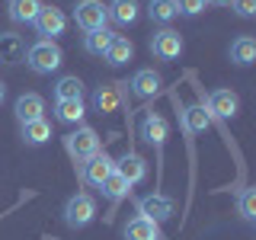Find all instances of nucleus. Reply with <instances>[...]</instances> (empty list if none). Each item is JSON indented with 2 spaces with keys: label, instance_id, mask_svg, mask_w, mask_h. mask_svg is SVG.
I'll list each match as a JSON object with an SVG mask.
<instances>
[{
  "label": "nucleus",
  "instance_id": "1a4fd4ad",
  "mask_svg": "<svg viewBox=\"0 0 256 240\" xmlns=\"http://www.w3.org/2000/svg\"><path fill=\"white\" fill-rule=\"evenodd\" d=\"M237 112H240V96L234 90H212L208 93V116L234 118Z\"/></svg>",
  "mask_w": 256,
  "mask_h": 240
},
{
  "label": "nucleus",
  "instance_id": "0eeeda50",
  "mask_svg": "<svg viewBox=\"0 0 256 240\" xmlns=\"http://www.w3.org/2000/svg\"><path fill=\"white\" fill-rule=\"evenodd\" d=\"M150 52H154V58L160 61H176L182 54V36L173 29H160L150 36Z\"/></svg>",
  "mask_w": 256,
  "mask_h": 240
},
{
  "label": "nucleus",
  "instance_id": "39448f33",
  "mask_svg": "<svg viewBox=\"0 0 256 240\" xmlns=\"http://www.w3.org/2000/svg\"><path fill=\"white\" fill-rule=\"evenodd\" d=\"M74 22H77L84 32L106 29V22H109L106 4H102V0H80V4L74 6Z\"/></svg>",
  "mask_w": 256,
  "mask_h": 240
},
{
  "label": "nucleus",
  "instance_id": "6e6552de",
  "mask_svg": "<svg viewBox=\"0 0 256 240\" xmlns=\"http://www.w3.org/2000/svg\"><path fill=\"white\" fill-rule=\"evenodd\" d=\"M138 214H144V218L160 224V221L173 218V198L164 196V192H150V196L138 198Z\"/></svg>",
  "mask_w": 256,
  "mask_h": 240
},
{
  "label": "nucleus",
  "instance_id": "9b49d317",
  "mask_svg": "<svg viewBox=\"0 0 256 240\" xmlns=\"http://www.w3.org/2000/svg\"><path fill=\"white\" fill-rule=\"evenodd\" d=\"M116 173L122 176L128 186H138V182L148 180V160L141 154H132V150H128L122 160H116Z\"/></svg>",
  "mask_w": 256,
  "mask_h": 240
},
{
  "label": "nucleus",
  "instance_id": "2f4dec72",
  "mask_svg": "<svg viewBox=\"0 0 256 240\" xmlns=\"http://www.w3.org/2000/svg\"><path fill=\"white\" fill-rule=\"evenodd\" d=\"M4 100H6V84L0 80V102H4Z\"/></svg>",
  "mask_w": 256,
  "mask_h": 240
},
{
  "label": "nucleus",
  "instance_id": "7ed1b4c3",
  "mask_svg": "<svg viewBox=\"0 0 256 240\" xmlns=\"http://www.w3.org/2000/svg\"><path fill=\"white\" fill-rule=\"evenodd\" d=\"M64 150H68L70 160L80 166L84 160H90L96 150H100V134H96L90 125H77L70 134H64Z\"/></svg>",
  "mask_w": 256,
  "mask_h": 240
},
{
  "label": "nucleus",
  "instance_id": "ddd939ff",
  "mask_svg": "<svg viewBox=\"0 0 256 240\" xmlns=\"http://www.w3.org/2000/svg\"><path fill=\"white\" fill-rule=\"evenodd\" d=\"M16 122L26 125V122H36V118H45V100L38 93H22L20 100H16Z\"/></svg>",
  "mask_w": 256,
  "mask_h": 240
},
{
  "label": "nucleus",
  "instance_id": "a211bd4d",
  "mask_svg": "<svg viewBox=\"0 0 256 240\" xmlns=\"http://www.w3.org/2000/svg\"><path fill=\"white\" fill-rule=\"evenodd\" d=\"M125 240H164V234H160V224L144 218V214H138V218H132L125 224Z\"/></svg>",
  "mask_w": 256,
  "mask_h": 240
},
{
  "label": "nucleus",
  "instance_id": "f03ea898",
  "mask_svg": "<svg viewBox=\"0 0 256 240\" xmlns=\"http://www.w3.org/2000/svg\"><path fill=\"white\" fill-rule=\"evenodd\" d=\"M61 218H64V224H68L70 230L90 228V224L96 221V198L90 196V192H74V196L64 202Z\"/></svg>",
  "mask_w": 256,
  "mask_h": 240
},
{
  "label": "nucleus",
  "instance_id": "bb28decb",
  "mask_svg": "<svg viewBox=\"0 0 256 240\" xmlns=\"http://www.w3.org/2000/svg\"><path fill=\"white\" fill-rule=\"evenodd\" d=\"M100 192H102V198H109V202L116 205V202H122V198L128 196V192H132V186H128V182H125V180H122L118 173H112L109 180H106V182L100 186Z\"/></svg>",
  "mask_w": 256,
  "mask_h": 240
},
{
  "label": "nucleus",
  "instance_id": "7c9ffc66",
  "mask_svg": "<svg viewBox=\"0 0 256 240\" xmlns=\"http://www.w3.org/2000/svg\"><path fill=\"white\" fill-rule=\"evenodd\" d=\"M208 4H214V6H230V0H208Z\"/></svg>",
  "mask_w": 256,
  "mask_h": 240
},
{
  "label": "nucleus",
  "instance_id": "f257e3e1",
  "mask_svg": "<svg viewBox=\"0 0 256 240\" xmlns=\"http://www.w3.org/2000/svg\"><path fill=\"white\" fill-rule=\"evenodd\" d=\"M26 64H29L32 74H54L64 64V52L52 38H38L36 45L26 48Z\"/></svg>",
  "mask_w": 256,
  "mask_h": 240
},
{
  "label": "nucleus",
  "instance_id": "412c9836",
  "mask_svg": "<svg viewBox=\"0 0 256 240\" xmlns=\"http://www.w3.org/2000/svg\"><path fill=\"white\" fill-rule=\"evenodd\" d=\"M54 116L64 125H80L86 116V102L84 100H61V102H54Z\"/></svg>",
  "mask_w": 256,
  "mask_h": 240
},
{
  "label": "nucleus",
  "instance_id": "c756f323",
  "mask_svg": "<svg viewBox=\"0 0 256 240\" xmlns=\"http://www.w3.org/2000/svg\"><path fill=\"white\" fill-rule=\"evenodd\" d=\"M230 6H234L240 16H253L256 13V0H230Z\"/></svg>",
  "mask_w": 256,
  "mask_h": 240
},
{
  "label": "nucleus",
  "instance_id": "20e7f679",
  "mask_svg": "<svg viewBox=\"0 0 256 240\" xmlns=\"http://www.w3.org/2000/svg\"><path fill=\"white\" fill-rule=\"evenodd\" d=\"M112 173H116V160H112L109 154H102V150H96L90 160L80 164V180H84L86 186H93V189H100Z\"/></svg>",
  "mask_w": 256,
  "mask_h": 240
},
{
  "label": "nucleus",
  "instance_id": "2eb2a0df",
  "mask_svg": "<svg viewBox=\"0 0 256 240\" xmlns=\"http://www.w3.org/2000/svg\"><path fill=\"white\" fill-rule=\"evenodd\" d=\"M106 13L116 26H134L141 16V4L138 0H112V4H106Z\"/></svg>",
  "mask_w": 256,
  "mask_h": 240
},
{
  "label": "nucleus",
  "instance_id": "9d476101",
  "mask_svg": "<svg viewBox=\"0 0 256 240\" xmlns=\"http://www.w3.org/2000/svg\"><path fill=\"white\" fill-rule=\"evenodd\" d=\"M128 86H132V93L138 96V100H154L160 93V86H164V80H160V74L154 68H141V70H134V77L128 80Z\"/></svg>",
  "mask_w": 256,
  "mask_h": 240
},
{
  "label": "nucleus",
  "instance_id": "f8f14e48",
  "mask_svg": "<svg viewBox=\"0 0 256 240\" xmlns=\"http://www.w3.org/2000/svg\"><path fill=\"white\" fill-rule=\"evenodd\" d=\"M125 100V84L118 80V84H106L100 86V90L93 93V109L100 112V116H106V112H116L118 106H122Z\"/></svg>",
  "mask_w": 256,
  "mask_h": 240
},
{
  "label": "nucleus",
  "instance_id": "c85d7f7f",
  "mask_svg": "<svg viewBox=\"0 0 256 240\" xmlns=\"http://www.w3.org/2000/svg\"><path fill=\"white\" fill-rule=\"evenodd\" d=\"M208 6V0H176V13L182 16H198Z\"/></svg>",
  "mask_w": 256,
  "mask_h": 240
},
{
  "label": "nucleus",
  "instance_id": "423d86ee",
  "mask_svg": "<svg viewBox=\"0 0 256 240\" xmlns=\"http://www.w3.org/2000/svg\"><path fill=\"white\" fill-rule=\"evenodd\" d=\"M32 26H36V32L42 38H58L64 36V29H68V16H64V10H58V6H42L38 10V16L32 20Z\"/></svg>",
  "mask_w": 256,
  "mask_h": 240
},
{
  "label": "nucleus",
  "instance_id": "4468645a",
  "mask_svg": "<svg viewBox=\"0 0 256 240\" xmlns=\"http://www.w3.org/2000/svg\"><path fill=\"white\" fill-rule=\"evenodd\" d=\"M26 61V38L16 32H0V64Z\"/></svg>",
  "mask_w": 256,
  "mask_h": 240
},
{
  "label": "nucleus",
  "instance_id": "dca6fc26",
  "mask_svg": "<svg viewBox=\"0 0 256 240\" xmlns=\"http://www.w3.org/2000/svg\"><path fill=\"white\" fill-rule=\"evenodd\" d=\"M42 0H6V16L16 22V26H32V20L42 10Z\"/></svg>",
  "mask_w": 256,
  "mask_h": 240
},
{
  "label": "nucleus",
  "instance_id": "aec40b11",
  "mask_svg": "<svg viewBox=\"0 0 256 240\" xmlns=\"http://www.w3.org/2000/svg\"><path fill=\"white\" fill-rule=\"evenodd\" d=\"M230 61H234L237 68L253 64L256 61V38L253 36H237L234 42H230Z\"/></svg>",
  "mask_w": 256,
  "mask_h": 240
},
{
  "label": "nucleus",
  "instance_id": "6ab92c4d",
  "mask_svg": "<svg viewBox=\"0 0 256 240\" xmlns=\"http://www.w3.org/2000/svg\"><path fill=\"white\" fill-rule=\"evenodd\" d=\"M20 138H22L26 148H42V144L52 138V125H48V118L26 122V125H20Z\"/></svg>",
  "mask_w": 256,
  "mask_h": 240
},
{
  "label": "nucleus",
  "instance_id": "b1692460",
  "mask_svg": "<svg viewBox=\"0 0 256 240\" xmlns=\"http://www.w3.org/2000/svg\"><path fill=\"white\" fill-rule=\"evenodd\" d=\"M112 38H116V32H109V29H93V32H86V36H84V52H86V54H96V58H102V54H106V48L112 45Z\"/></svg>",
  "mask_w": 256,
  "mask_h": 240
},
{
  "label": "nucleus",
  "instance_id": "393cba45",
  "mask_svg": "<svg viewBox=\"0 0 256 240\" xmlns=\"http://www.w3.org/2000/svg\"><path fill=\"white\" fill-rule=\"evenodd\" d=\"M208 125H212V116H208L205 106H189V109H182V128H186L189 134L205 132Z\"/></svg>",
  "mask_w": 256,
  "mask_h": 240
},
{
  "label": "nucleus",
  "instance_id": "f3484780",
  "mask_svg": "<svg viewBox=\"0 0 256 240\" xmlns=\"http://www.w3.org/2000/svg\"><path fill=\"white\" fill-rule=\"evenodd\" d=\"M166 134H170V128H166V118L157 116V112H148L141 122V138L148 144H154V148H164Z\"/></svg>",
  "mask_w": 256,
  "mask_h": 240
},
{
  "label": "nucleus",
  "instance_id": "a878e982",
  "mask_svg": "<svg viewBox=\"0 0 256 240\" xmlns=\"http://www.w3.org/2000/svg\"><path fill=\"white\" fill-rule=\"evenodd\" d=\"M148 16L150 22H160V26H166V22H173L176 16V0H150L148 4Z\"/></svg>",
  "mask_w": 256,
  "mask_h": 240
},
{
  "label": "nucleus",
  "instance_id": "4be33fe9",
  "mask_svg": "<svg viewBox=\"0 0 256 240\" xmlns=\"http://www.w3.org/2000/svg\"><path fill=\"white\" fill-rule=\"evenodd\" d=\"M102 58H106V64H112V68H118V64H128L134 58V45L128 42L125 36H116L112 38V45L106 48V54H102Z\"/></svg>",
  "mask_w": 256,
  "mask_h": 240
},
{
  "label": "nucleus",
  "instance_id": "5701e85b",
  "mask_svg": "<svg viewBox=\"0 0 256 240\" xmlns=\"http://www.w3.org/2000/svg\"><path fill=\"white\" fill-rule=\"evenodd\" d=\"M61 100H84V80L77 74L58 77V84H54V102H61Z\"/></svg>",
  "mask_w": 256,
  "mask_h": 240
},
{
  "label": "nucleus",
  "instance_id": "cd10ccee",
  "mask_svg": "<svg viewBox=\"0 0 256 240\" xmlns=\"http://www.w3.org/2000/svg\"><path fill=\"white\" fill-rule=\"evenodd\" d=\"M237 212H240V218H244L246 224L256 221V189H253V186L240 189V196H237Z\"/></svg>",
  "mask_w": 256,
  "mask_h": 240
}]
</instances>
